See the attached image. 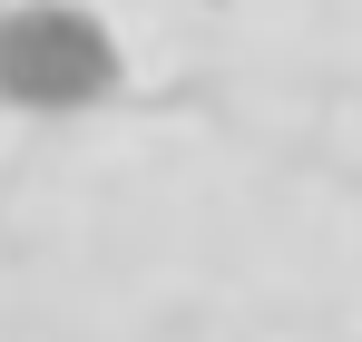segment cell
<instances>
[{"label": "cell", "instance_id": "cell-1", "mask_svg": "<svg viewBox=\"0 0 362 342\" xmlns=\"http://www.w3.org/2000/svg\"><path fill=\"white\" fill-rule=\"evenodd\" d=\"M118 78H127V49L88 0H0V108L78 117V108H108Z\"/></svg>", "mask_w": 362, "mask_h": 342}]
</instances>
